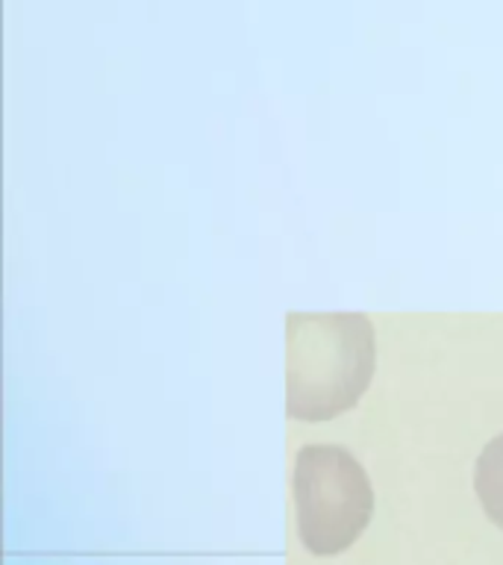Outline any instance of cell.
I'll return each instance as SVG.
<instances>
[{"label": "cell", "instance_id": "3957f363", "mask_svg": "<svg viewBox=\"0 0 503 565\" xmlns=\"http://www.w3.org/2000/svg\"><path fill=\"white\" fill-rule=\"evenodd\" d=\"M474 492L485 515L503 530V433L494 436L477 457Z\"/></svg>", "mask_w": 503, "mask_h": 565}, {"label": "cell", "instance_id": "6da1fadb", "mask_svg": "<svg viewBox=\"0 0 503 565\" xmlns=\"http://www.w3.org/2000/svg\"><path fill=\"white\" fill-rule=\"evenodd\" d=\"M377 369L374 324L362 312H289L286 413L330 422L360 404Z\"/></svg>", "mask_w": 503, "mask_h": 565}, {"label": "cell", "instance_id": "7a4b0ae2", "mask_svg": "<svg viewBox=\"0 0 503 565\" xmlns=\"http://www.w3.org/2000/svg\"><path fill=\"white\" fill-rule=\"evenodd\" d=\"M300 545L315 556L347 551L374 515L368 471L342 445H303L295 457Z\"/></svg>", "mask_w": 503, "mask_h": 565}]
</instances>
